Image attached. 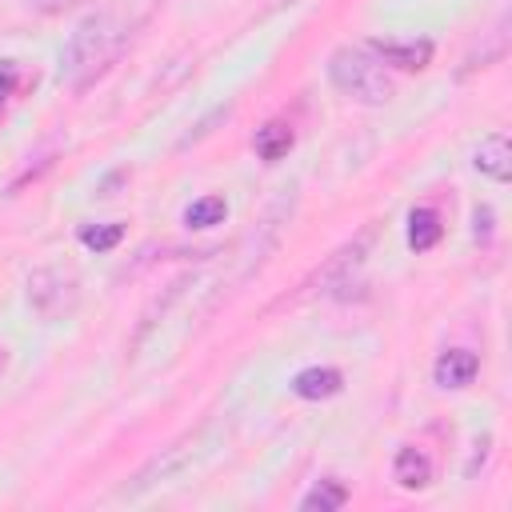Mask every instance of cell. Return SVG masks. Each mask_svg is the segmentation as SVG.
Segmentation results:
<instances>
[{
	"label": "cell",
	"mask_w": 512,
	"mask_h": 512,
	"mask_svg": "<svg viewBox=\"0 0 512 512\" xmlns=\"http://www.w3.org/2000/svg\"><path fill=\"white\" fill-rule=\"evenodd\" d=\"M120 40H124V32H120L116 16L96 12V16L80 20L60 52V76H68L72 88H88L100 76V68L120 52Z\"/></svg>",
	"instance_id": "cell-1"
},
{
	"label": "cell",
	"mask_w": 512,
	"mask_h": 512,
	"mask_svg": "<svg viewBox=\"0 0 512 512\" xmlns=\"http://www.w3.org/2000/svg\"><path fill=\"white\" fill-rule=\"evenodd\" d=\"M328 80L336 92H344L348 100L368 104V108H380L392 100V80L368 48H352V44L336 48L328 56Z\"/></svg>",
	"instance_id": "cell-2"
},
{
	"label": "cell",
	"mask_w": 512,
	"mask_h": 512,
	"mask_svg": "<svg viewBox=\"0 0 512 512\" xmlns=\"http://www.w3.org/2000/svg\"><path fill=\"white\" fill-rule=\"evenodd\" d=\"M28 304L44 320H60L80 304V280L72 268H36L28 276Z\"/></svg>",
	"instance_id": "cell-3"
},
{
	"label": "cell",
	"mask_w": 512,
	"mask_h": 512,
	"mask_svg": "<svg viewBox=\"0 0 512 512\" xmlns=\"http://www.w3.org/2000/svg\"><path fill=\"white\" fill-rule=\"evenodd\" d=\"M368 52L380 60V64H392V68H400V72H420V68H428L432 64V40H396V36H372L368 40Z\"/></svg>",
	"instance_id": "cell-4"
},
{
	"label": "cell",
	"mask_w": 512,
	"mask_h": 512,
	"mask_svg": "<svg viewBox=\"0 0 512 512\" xmlns=\"http://www.w3.org/2000/svg\"><path fill=\"white\" fill-rule=\"evenodd\" d=\"M476 372H480V356L468 352V348H448V352H440V360H436V368H432V376H436L440 388H468V384L476 380Z\"/></svg>",
	"instance_id": "cell-5"
},
{
	"label": "cell",
	"mask_w": 512,
	"mask_h": 512,
	"mask_svg": "<svg viewBox=\"0 0 512 512\" xmlns=\"http://www.w3.org/2000/svg\"><path fill=\"white\" fill-rule=\"evenodd\" d=\"M472 164H476V172L492 176L496 184H508V180H512V144H508V136H504V132L484 136Z\"/></svg>",
	"instance_id": "cell-6"
},
{
	"label": "cell",
	"mask_w": 512,
	"mask_h": 512,
	"mask_svg": "<svg viewBox=\"0 0 512 512\" xmlns=\"http://www.w3.org/2000/svg\"><path fill=\"white\" fill-rule=\"evenodd\" d=\"M340 388H344L340 368H320V364H312V368H304V372L292 376V392H296L300 400H328V396H336Z\"/></svg>",
	"instance_id": "cell-7"
},
{
	"label": "cell",
	"mask_w": 512,
	"mask_h": 512,
	"mask_svg": "<svg viewBox=\"0 0 512 512\" xmlns=\"http://www.w3.org/2000/svg\"><path fill=\"white\" fill-rule=\"evenodd\" d=\"M392 476H396L400 488L420 492V488L432 484V460H428L420 448H408V444H404V448L396 452V460H392Z\"/></svg>",
	"instance_id": "cell-8"
},
{
	"label": "cell",
	"mask_w": 512,
	"mask_h": 512,
	"mask_svg": "<svg viewBox=\"0 0 512 512\" xmlns=\"http://www.w3.org/2000/svg\"><path fill=\"white\" fill-rule=\"evenodd\" d=\"M256 156L260 160H268V164H276V160H284L288 152H292V144H296V136H292V128L284 124V120H268L264 128H256Z\"/></svg>",
	"instance_id": "cell-9"
},
{
	"label": "cell",
	"mask_w": 512,
	"mask_h": 512,
	"mask_svg": "<svg viewBox=\"0 0 512 512\" xmlns=\"http://www.w3.org/2000/svg\"><path fill=\"white\" fill-rule=\"evenodd\" d=\"M440 236H444L440 216H436L432 208H412V216H408V244H412L416 252H428Z\"/></svg>",
	"instance_id": "cell-10"
},
{
	"label": "cell",
	"mask_w": 512,
	"mask_h": 512,
	"mask_svg": "<svg viewBox=\"0 0 512 512\" xmlns=\"http://www.w3.org/2000/svg\"><path fill=\"white\" fill-rule=\"evenodd\" d=\"M344 504H348V488H344L340 480H332V476H328V480H316L312 492L300 500L304 512H316V508H320V512H336V508H344Z\"/></svg>",
	"instance_id": "cell-11"
},
{
	"label": "cell",
	"mask_w": 512,
	"mask_h": 512,
	"mask_svg": "<svg viewBox=\"0 0 512 512\" xmlns=\"http://www.w3.org/2000/svg\"><path fill=\"white\" fill-rule=\"evenodd\" d=\"M224 216H228L224 196H200V200H192V204L184 208V224H188V228H212V224H220Z\"/></svg>",
	"instance_id": "cell-12"
},
{
	"label": "cell",
	"mask_w": 512,
	"mask_h": 512,
	"mask_svg": "<svg viewBox=\"0 0 512 512\" xmlns=\"http://www.w3.org/2000/svg\"><path fill=\"white\" fill-rule=\"evenodd\" d=\"M124 240V224H84L80 228V244L92 248V252H112L116 244Z\"/></svg>",
	"instance_id": "cell-13"
},
{
	"label": "cell",
	"mask_w": 512,
	"mask_h": 512,
	"mask_svg": "<svg viewBox=\"0 0 512 512\" xmlns=\"http://www.w3.org/2000/svg\"><path fill=\"white\" fill-rule=\"evenodd\" d=\"M224 116H228V108H216L212 116H204V120H200V124H196V128H192V132L180 140V148H188V144H196L200 136H208V132H212V124H216V120H224Z\"/></svg>",
	"instance_id": "cell-14"
},
{
	"label": "cell",
	"mask_w": 512,
	"mask_h": 512,
	"mask_svg": "<svg viewBox=\"0 0 512 512\" xmlns=\"http://www.w3.org/2000/svg\"><path fill=\"white\" fill-rule=\"evenodd\" d=\"M12 92H16V64H12V60H4V64H0V108L8 104V96H12Z\"/></svg>",
	"instance_id": "cell-15"
},
{
	"label": "cell",
	"mask_w": 512,
	"mask_h": 512,
	"mask_svg": "<svg viewBox=\"0 0 512 512\" xmlns=\"http://www.w3.org/2000/svg\"><path fill=\"white\" fill-rule=\"evenodd\" d=\"M472 232H476V240H488V232H492V208H476L472 212Z\"/></svg>",
	"instance_id": "cell-16"
}]
</instances>
